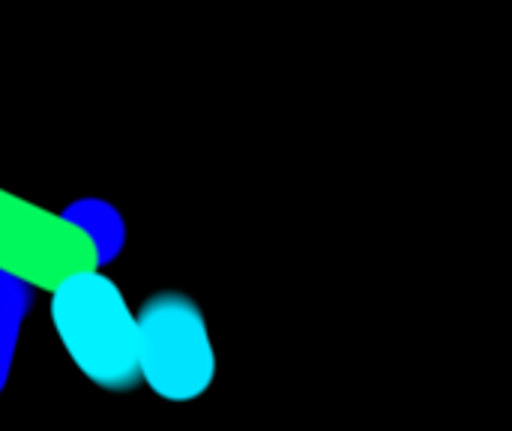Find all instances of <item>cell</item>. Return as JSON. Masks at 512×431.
<instances>
[{"instance_id": "cell-2", "label": "cell", "mask_w": 512, "mask_h": 431, "mask_svg": "<svg viewBox=\"0 0 512 431\" xmlns=\"http://www.w3.org/2000/svg\"><path fill=\"white\" fill-rule=\"evenodd\" d=\"M138 324V375L168 402H192L204 396L216 375L201 306L177 291H159L144 300Z\"/></svg>"}, {"instance_id": "cell-5", "label": "cell", "mask_w": 512, "mask_h": 431, "mask_svg": "<svg viewBox=\"0 0 512 431\" xmlns=\"http://www.w3.org/2000/svg\"><path fill=\"white\" fill-rule=\"evenodd\" d=\"M33 300H36V294L30 285H24L15 276L0 273V327L3 324H21L24 315L33 309Z\"/></svg>"}, {"instance_id": "cell-1", "label": "cell", "mask_w": 512, "mask_h": 431, "mask_svg": "<svg viewBox=\"0 0 512 431\" xmlns=\"http://www.w3.org/2000/svg\"><path fill=\"white\" fill-rule=\"evenodd\" d=\"M51 324L96 387L126 393L141 384L135 312L105 273L84 270L63 279L51 291Z\"/></svg>"}, {"instance_id": "cell-3", "label": "cell", "mask_w": 512, "mask_h": 431, "mask_svg": "<svg viewBox=\"0 0 512 431\" xmlns=\"http://www.w3.org/2000/svg\"><path fill=\"white\" fill-rule=\"evenodd\" d=\"M84 270H96V255L78 228L0 189V273L54 291Z\"/></svg>"}, {"instance_id": "cell-6", "label": "cell", "mask_w": 512, "mask_h": 431, "mask_svg": "<svg viewBox=\"0 0 512 431\" xmlns=\"http://www.w3.org/2000/svg\"><path fill=\"white\" fill-rule=\"evenodd\" d=\"M15 348H18V324H3L0 327V393H3V387L9 381Z\"/></svg>"}, {"instance_id": "cell-4", "label": "cell", "mask_w": 512, "mask_h": 431, "mask_svg": "<svg viewBox=\"0 0 512 431\" xmlns=\"http://www.w3.org/2000/svg\"><path fill=\"white\" fill-rule=\"evenodd\" d=\"M60 216L87 237V243L96 255V267L111 264L120 255L126 228H123V219L114 204L99 201V198H81V201H72Z\"/></svg>"}]
</instances>
